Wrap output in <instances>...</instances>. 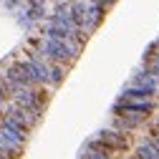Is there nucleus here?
Wrapping results in <instances>:
<instances>
[{"label": "nucleus", "mask_w": 159, "mask_h": 159, "mask_svg": "<svg viewBox=\"0 0 159 159\" xmlns=\"http://www.w3.org/2000/svg\"><path fill=\"white\" fill-rule=\"evenodd\" d=\"M61 78H63V71L61 68H53V84H61Z\"/></svg>", "instance_id": "nucleus-5"}, {"label": "nucleus", "mask_w": 159, "mask_h": 159, "mask_svg": "<svg viewBox=\"0 0 159 159\" xmlns=\"http://www.w3.org/2000/svg\"><path fill=\"white\" fill-rule=\"evenodd\" d=\"M147 58H157V61H159V41L147 48Z\"/></svg>", "instance_id": "nucleus-4"}, {"label": "nucleus", "mask_w": 159, "mask_h": 159, "mask_svg": "<svg viewBox=\"0 0 159 159\" xmlns=\"http://www.w3.org/2000/svg\"><path fill=\"white\" fill-rule=\"evenodd\" d=\"M5 96H8V91H5V84H0V101H3Z\"/></svg>", "instance_id": "nucleus-6"}, {"label": "nucleus", "mask_w": 159, "mask_h": 159, "mask_svg": "<svg viewBox=\"0 0 159 159\" xmlns=\"http://www.w3.org/2000/svg\"><path fill=\"white\" fill-rule=\"evenodd\" d=\"M43 56L51 58V61H71V51L63 48L61 43H56V41H48L43 46Z\"/></svg>", "instance_id": "nucleus-2"}, {"label": "nucleus", "mask_w": 159, "mask_h": 159, "mask_svg": "<svg viewBox=\"0 0 159 159\" xmlns=\"http://www.w3.org/2000/svg\"><path fill=\"white\" fill-rule=\"evenodd\" d=\"M98 142H104V144H106L109 149H114V152H126V149L131 147L129 134L116 131V129H106V131H101V134H98Z\"/></svg>", "instance_id": "nucleus-1"}, {"label": "nucleus", "mask_w": 159, "mask_h": 159, "mask_svg": "<svg viewBox=\"0 0 159 159\" xmlns=\"http://www.w3.org/2000/svg\"><path fill=\"white\" fill-rule=\"evenodd\" d=\"M149 114L152 111V104H134V101H121L116 106V114Z\"/></svg>", "instance_id": "nucleus-3"}]
</instances>
